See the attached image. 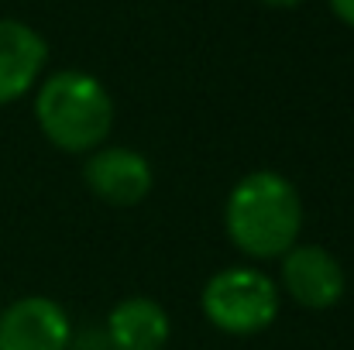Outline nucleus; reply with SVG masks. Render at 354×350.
Returning a JSON list of instances; mask_svg holds the SVG:
<instances>
[{
    "instance_id": "obj_10",
    "label": "nucleus",
    "mask_w": 354,
    "mask_h": 350,
    "mask_svg": "<svg viewBox=\"0 0 354 350\" xmlns=\"http://www.w3.org/2000/svg\"><path fill=\"white\" fill-rule=\"evenodd\" d=\"M261 3H268V7H296L303 0H261Z\"/></svg>"
},
{
    "instance_id": "obj_6",
    "label": "nucleus",
    "mask_w": 354,
    "mask_h": 350,
    "mask_svg": "<svg viewBox=\"0 0 354 350\" xmlns=\"http://www.w3.org/2000/svg\"><path fill=\"white\" fill-rule=\"evenodd\" d=\"M83 182L100 203L124 210L138 206L151 193L155 168L134 148H97L83 162Z\"/></svg>"
},
{
    "instance_id": "obj_2",
    "label": "nucleus",
    "mask_w": 354,
    "mask_h": 350,
    "mask_svg": "<svg viewBox=\"0 0 354 350\" xmlns=\"http://www.w3.org/2000/svg\"><path fill=\"white\" fill-rule=\"evenodd\" d=\"M35 120L48 144L66 155L104 148L114 127V100L107 86L80 69L52 72L35 93Z\"/></svg>"
},
{
    "instance_id": "obj_3",
    "label": "nucleus",
    "mask_w": 354,
    "mask_h": 350,
    "mask_svg": "<svg viewBox=\"0 0 354 350\" xmlns=\"http://www.w3.org/2000/svg\"><path fill=\"white\" fill-rule=\"evenodd\" d=\"M282 292L275 278H268L261 268L231 264L207 278L200 292V309L210 320L214 330L227 337H254L265 333L279 320Z\"/></svg>"
},
{
    "instance_id": "obj_5",
    "label": "nucleus",
    "mask_w": 354,
    "mask_h": 350,
    "mask_svg": "<svg viewBox=\"0 0 354 350\" xmlns=\"http://www.w3.org/2000/svg\"><path fill=\"white\" fill-rule=\"evenodd\" d=\"M73 320L48 295L14 299L0 313V350H69Z\"/></svg>"
},
{
    "instance_id": "obj_4",
    "label": "nucleus",
    "mask_w": 354,
    "mask_h": 350,
    "mask_svg": "<svg viewBox=\"0 0 354 350\" xmlns=\"http://www.w3.org/2000/svg\"><path fill=\"white\" fill-rule=\"evenodd\" d=\"M279 285L303 309H334L348 292L344 264L320 244H296L279 257Z\"/></svg>"
},
{
    "instance_id": "obj_9",
    "label": "nucleus",
    "mask_w": 354,
    "mask_h": 350,
    "mask_svg": "<svg viewBox=\"0 0 354 350\" xmlns=\"http://www.w3.org/2000/svg\"><path fill=\"white\" fill-rule=\"evenodd\" d=\"M330 3V10L348 24V28H354V0H327Z\"/></svg>"
},
{
    "instance_id": "obj_7",
    "label": "nucleus",
    "mask_w": 354,
    "mask_h": 350,
    "mask_svg": "<svg viewBox=\"0 0 354 350\" xmlns=\"http://www.w3.org/2000/svg\"><path fill=\"white\" fill-rule=\"evenodd\" d=\"M48 62L45 38L14 17H0V107L21 100L41 79Z\"/></svg>"
},
{
    "instance_id": "obj_1",
    "label": "nucleus",
    "mask_w": 354,
    "mask_h": 350,
    "mask_svg": "<svg viewBox=\"0 0 354 350\" xmlns=\"http://www.w3.org/2000/svg\"><path fill=\"white\" fill-rule=\"evenodd\" d=\"M224 231L251 261H272L296 247L303 231V200L292 179L272 168L237 179L224 203Z\"/></svg>"
},
{
    "instance_id": "obj_8",
    "label": "nucleus",
    "mask_w": 354,
    "mask_h": 350,
    "mask_svg": "<svg viewBox=\"0 0 354 350\" xmlns=\"http://www.w3.org/2000/svg\"><path fill=\"white\" fill-rule=\"evenodd\" d=\"M104 337L111 350H165L172 337V323L155 299L127 295L107 313Z\"/></svg>"
}]
</instances>
